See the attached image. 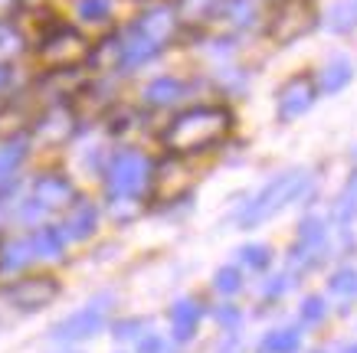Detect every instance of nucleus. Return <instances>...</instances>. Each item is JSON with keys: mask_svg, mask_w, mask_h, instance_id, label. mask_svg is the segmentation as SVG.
<instances>
[{"mask_svg": "<svg viewBox=\"0 0 357 353\" xmlns=\"http://www.w3.org/2000/svg\"><path fill=\"white\" fill-rule=\"evenodd\" d=\"M229 131H233V111L227 105H190L167 121V128L161 131V144L167 154L194 157L227 141Z\"/></svg>", "mask_w": 357, "mask_h": 353, "instance_id": "1", "label": "nucleus"}, {"mask_svg": "<svg viewBox=\"0 0 357 353\" xmlns=\"http://www.w3.org/2000/svg\"><path fill=\"white\" fill-rule=\"evenodd\" d=\"M151 171L154 164L148 154H141L135 148L115 150L105 161V167H102L109 200H135L138 203L141 196L148 193V187H151Z\"/></svg>", "mask_w": 357, "mask_h": 353, "instance_id": "2", "label": "nucleus"}, {"mask_svg": "<svg viewBox=\"0 0 357 353\" xmlns=\"http://www.w3.org/2000/svg\"><path fill=\"white\" fill-rule=\"evenodd\" d=\"M308 187H312V177H308L305 171L279 173L275 180H269L246 206H243V213H239V226H243V229H252V226L266 223L269 216L282 213L289 203L302 200Z\"/></svg>", "mask_w": 357, "mask_h": 353, "instance_id": "3", "label": "nucleus"}, {"mask_svg": "<svg viewBox=\"0 0 357 353\" xmlns=\"http://www.w3.org/2000/svg\"><path fill=\"white\" fill-rule=\"evenodd\" d=\"M92 56V46L76 26L69 23H56L43 33V40L36 46V59L43 65L46 72L53 75H66V72H76L79 65L89 63Z\"/></svg>", "mask_w": 357, "mask_h": 353, "instance_id": "4", "label": "nucleus"}, {"mask_svg": "<svg viewBox=\"0 0 357 353\" xmlns=\"http://www.w3.org/2000/svg\"><path fill=\"white\" fill-rule=\"evenodd\" d=\"M190 183H194V173L187 167V157L167 154L161 164H154L148 193H151V200H158V203H181L187 193H190Z\"/></svg>", "mask_w": 357, "mask_h": 353, "instance_id": "5", "label": "nucleus"}, {"mask_svg": "<svg viewBox=\"0 0 357 353\" xmlns=\"http://www.w3.org/2000/svg\"><path fill=\"white\" fill-rule=\"evenodd\" d=\"M59 291L63 288H59V281L53 275H20L10 285H3L0 295H3V301H10L13 308L20 311H43L59 298Z\"/></svg>", "mask_w": 357, "mask_h": 353, "instance_id": "6", "label": "nucleus"}, {"mask_svg": "<svg viewBox=\"0 0 357 353\" xmlns=\"http://www.w3.org/2000/svg\"><path fill=\"white\" fill-rule=\"evenodd\" d=\"M79 128V118L76 111L66 105V102H53V105H46L36 121H33V134H30V144H43V148H63L66 141L76 134Z\"/></svg>", "mask_w": 357, "mask_h": 353, "instance_id": "7", "label": "nucleus"}, {"mask_svg": "<svg viewBox=\"0 0 357 353\" xmlns=\"http://www.w3.org/2000/svg\"><path fill=\"white\" fill-rule=\"evenodd\" d=\"M314 26V10L308 0H279L269 17V36L275 43H292Z\"/></svg>", "mask_w": 357, "mask_h": 353, "instance_id": "8", "label": "nucleus"}, {"mask_svg": "<svg viewBox=\"0 0 357 353\" xmlns=\"http://www.w3.org/2000/svg\"><path fill=\"white\" fill-rule=\"evenodd\" d=\"M105 314H109V298H96L92 304L79 308L76 314H69L66 321L56 324L53 337L56 340H86V337H96L105 327Z\"/></svg>", "mask_w": 357, "mask_h": 353, "instance_id": "9", "label": "nucleus"}, {"mask_svg": "<svg viewBox=\"0 0 357 353\" xmlns=\"http://www.w3.org/2000/svg\"><path fill=\"white\" fill-rule=\"evenodd\" d=\"M30 196L43 206L46 213H53V210H69V206L76 203L79 190H76V183L69 180L66 173L46 171V173H40V177L33 180Z\"/></svg>", "mask_w": 357, "mask_h": 353, "instance_id": "10", "label": "nucleus"}, {"mask_svg": "<svg viewBox=\"0 0 357 353\" xmlns=\"http://www.w3.org/2000/svg\"><path fill=\"white\" fill-rule=\"evenodd\" d=\"M30 157V134L0 138V200H7L17 187V173Z\"/></svg>", "mask_w": 357, "mask_h": 353, "instance_id": "11", "label": "nucleus"}, {"mask_svg": "<svg viewBox=\"0 0 357 353\" xmlns=\"http://www.w3.org/2000/svg\"><path fill=\"white\" fill-rule=\"evenodd\" d=\"M318 98V86L312 75H295L279 92V121H295L302 118Z\"/></svg>", "mask_w": 357, "mask_h": 353, "instance_id": "12", "label": "nucleus"}, {"mask_svg": "<svg viewBox=\"0 0 357 353\" xmlns=\"http://www.w3.org/2000/svg\"><path fill=\"white\" fill-rule=\"evenodd\" d=\"M158 56H161V46L151 43L141 30H135V23L119 36V72L141 69V65H148Z\"/></svg>", "mask_w": 357, "mask_h": 353, "instance_id": "13", "label": "nucleus"}, {"mask_svg": "<svg viewBox=\"0 0 357 353\" xmlns=\"http://www.w3.org/2000/svg\"><path fill=\"white\" fill-rule=\"evenodd\" d=\"M135 30H141L151 43H158L164 49L167 43L177 40V30H181V23H177V13L174 7H151V10H144L135 20Z\"/></svg>", "mask_w": 357, "mask_h": 353, "instance_id": "14", "label": "nucleus"}, {"mask_svg": "<svg viewBox=\"0 0 357 353\" xmlns=\"http://www.w3.org/2000/svg\"><path fill=\"white\" fill-rule=\"evenodd\" d=\"M59 226H63L69 242H86L89 235H96V229H98V206L92 200L76 196V203L66 210V219Z\"/></svg>", "mask_w": 357, "mask_h": 353, "instance_id": "15", "label": "nucleus"}, {"mask_svg": "<svg viewBox=\"0 0 357 353\" xmlns=\"http://www.w3.org/2000/svg\"><path fill=\"white\" fill-rule=\"evenodd\" d=\"M223 10H227V0H177V7H174L177 23L181 26H194V30L220 20Z\"/></svg>", "mask_w": 357, "mask_h": 353, "instance_id": "16", "label": "nucleus"}, {"mask_svg": "<svg viewBox=\"0 0 357 353\" xmlns=\"http://www.w3.org/2000/svg\"><path fill=\"white\" fill-rule=\"evenodd\" d=\"M187 98V82L177 75H158L144 86V105L148 108H174Z\"/></svg>", "mask_w": 357, "mask_h": 353, "instance_id": "17", "label": "nucleus"}, {"mask_svg": "<svg viewBox=\"0 0 357 353\" xmlns=\"http://www.w3.org/2000/svg\"><path fill=\"white\" fill-rule=\"evenodd\" d=\"M30 242H33V252L36 258H63L66 246H69V239H66L63 226H53V223H43L36 226L30 233Z\"/></svg>", "mask_w": 357, "mask_h": 353, "instance_id": "18", "label": "nucleus"}, {"mask_svg": "<svg viewBox=\"0 0 357 353\" xmlns=\"http://www.w3.org/2000/svg\"><path fill=\"white\" fill-rule=\"evenodd\" d=\"M200 304L194 298H181L171 308V334L174 340H190L197 334V324H200Z\"/></svg>", "mask_w": 357, "mask_h": 353, "instance_id": "19", "label": "nucleus"}, {"mask_svg": "<svg viewBox=\"0 0 357 353\" xmlns=\"http://www.w3.org/2000/svg\"><path fill=\"white\" fill-rule=\"evenodd\" d=\"M30 262H36V252H33L30 235L7 239V242L0 246V272H23Z\"/></svg>", "mask_w": 357, "mask_h": 353, "instance_id": "20", "label": "nucleus"}, {"mask_svg": "<svg viewBox=\"0 0 357 353\" xmlns=\"http://www.w3.org/2000/svg\"><path fill=\"white\" fill-rule=\"evenodd\" d=\"M295 252L312 256V262L321 256V252H325V219L308 216V219L298 226V246H295Z\"/></svg>", "mask_w": 357, "mask_h": 353, "instance_id": "21", "label": "nucleus"}, {"mask_svg": "<svg viewBox=\"0 0 357 353\" xmlns=\"http://www.w3.org/2000/svg\"><path fill=\"white\" fill-rule=\"evenodd\" d=\"M325 26L331 33L357 30V0H335L325 13Z\"/></svg>", "mask_w": 357, "mask_h": 353, "instance_id": "22", "label": "nucleus"}, {"mask_svg": "<svg viewBox=\"0 0 357 353\" xmlns=\"http://www.w3.org/2000/svg\"><path fill=\"white\" fill-rule=\"evenodd\" d=\"M112 7H115V0H76L79 20L86 23H105L112 17Z\"/></svg>", "mask_w": 357, "mask_h": 353, "instance_id": "23", "label": "nucleus"}, {"mask_svg": "<svg viewBox=\"0 0 357 353\" xmlns=\"http://www.w3.org/2000/svg\"><path fill=\"white\" fill-rule=\"evenodd\" d=\"M347 82H351V65L337 59V63H331V65L325 69V75H321V82H318V88L331 95V92H341V88H344Z\"/></svg>", "mask_w": 357, "mask_h": 353, "instance_id": "24", "label": "nucleus"}, {"mask_svg": "<svg viewBox=\"0 0 357 353\" xmlns=\"http://www.w3.org/2000/svg\"><path fill=\"white\" fill-rule=\"evenodd\" d=\"M239 262H243L246 268H256V272H262V268H269V262H272V249L269 246H259V242L243 246V249H239Z\"/></svg>", "mask_w": 357, "mask_h": 353, "instance_id": "25", "label": "nucleus"}, {"mask_svg": "<svg viewBox=\"0 0 357 353\" xmlns=\"http://www.w3.org/2000/svg\"><path fill=\"white\" fill-rule=\"evenodd\" d=\"M298 340H302L298 331H275L266 337L262 347H266V353H295L298 350Z\"/></svg>", "mask_w": 357, "mask_h": 353, "instance_id": "26", "label": "nucleus"}, {"mask_svg": "<svg viewBox=\"0 0 357 353\" xmlns=\"http://www.w3.org/2000/svg\"><path fill=\"white\" fill-rule=\"evenodd\" d=\"M328 288L335 291V295H341V298H357V268H341V272H335L331 281H328Z\"/></svg>", "mask_w": 357, "mask_h": 353, "instance_id": "27", "label": "nucleus"}, {"mask_svg": "<svg viewBox=\"0 0 357 353\" xmlns=\"http://www.w3.org/2000/svg\"><path fill=\"white\" fill-rule=\"evenodd\" d=\"M46 210L40 203H36V200H20V203H17V210H13V219H17V223H23V226H43V219H46Z\"/></svg>", "mask_w": 357, "mask_h": 353, "instance_id": "28", "label": "nucleus"}, {"mask_svg": "<svg viewBox=\"0 0 357 353\" xmlns=\"http://www.w3.org/2000/svg\"><path fill=\"white\" fill-rule=\"evenodd\" d=\"M213 288L220 291V295H236L239 288H243V275H239L236 265H223L213 275Z\"/></svg>", "mask_w": 357, "mask_h": 353, "instance_id": "29", "label": "nucleus"}, {"mask_svg": "<svg viewBox=\"0 0 357 353\" xmlns=\"http://www.w3.org/2000/svg\"><path fill=\"white\" fill-rule=\"evenodd\" d=\"M227 20H233L236 26H249L252 17H256V7H252V0H227V10H223Z\"/></svg>", "mask_w": 357, "mask_h": 353, "instance_id": "30", "label": "nucleus"}, {"mask_svg": "<svg viewBox=\"0 0 357 353\" xmlns=\"http://www.w3.org/2000/svg\"><path fill=\"white\" fill-rule=\"evenodd\" d=\"M325 317V301L321 298H308L302 304V321H308V324H314V321H321Z\"/></svg>", "mask_w": 357, "mask_h": 353, "instance_id": "31", "label": "nucleus"}, {"mask_svg": "<svg viewBox=\"0 0 357 353\" xmlns=\"http://www.w3.org/2000/svg\"><path fill=\"white\" fill-rule=\"evenodd\" d=\"M217 321L223 324V327H236V324H239V308H233V304L217 308Z\"/></svg>", "mask_w": 357, "mask_h": 353, "instance_id": "32", "label": "nucleus"}, {"mask_svg": "<svg viewBox=\"0 0 357 353\" xmlns=\"http://www.w3.org/2000/svg\"><path fill=\"white\" fill-rule=\"evenodd\" d=\"M138 331H141V321H119L115 324V337H119V340L138 337Z\"/></svg>", "mask_w": 357, "mask_h": 353, "instance_id": "33", "label": "nucleus"}, {"mask_svg": "<svg viewBox=\"0 0 357 353\" xmlns=\"http://www.w3.org/2000/svg\"><path fill=\"white\" fill-rule=\"evenodd\" d=\"M161 350H167V343H164L158 334H151V337H144V340L138 343V353H161Z\"/></svg>", "mask_w": 357, "mask_h": 353, "instance_id": "34", "label": "nucleus"}, {"mask_svg": "<svg viewBox=\"0 0 357 353\" xmlns=\"http://www.w3.org/2000/svg\"><path fill=\"white\" fill-rule=\"evenodd\" d=\"M17 7H20V0H0V23L7 20V17H13Z\"/></svg>", "mask_w": 357, "mask_h": 353, "instance_id": "35", "label": "nucleus"}, {"mask_svg": "<svg viewBox=\"0 0 357 353\" xmlns=\"http://www.w3.org/2000/svg\"><path fill=\"white\" fill-rule=\"evenodd\" d=\"M7 82H10V65H7V63H0V92L7 88Z\"/></svg>", "mask_w": 357, "mask_h": 353, "instance_id": "36", "label": "nucleus"}, {"mask_svg": "<svg viewBox=\"0 0 357 353\" xmlns=\"http://www.w3.org/2000/svg\"><path fill=\"white\" fill-rule=\"evenodd\" d=\"M7 219H10V216H7V206H3V200H0V235H3V229H7Z\"/></svg>", "mask_w": 357, "mask_h": 353, "instance_id": "37", "label": "nucleus"}, {"mask_svg": "<svg viewBox=\"0 0 357 353\" xmlns=\"http://www.w3.org/2000/svg\"><path fill=\"white\" fill-rule=\"evenodd\" d=\"M347 193H351V196H357V173H351V180H347Z\"/></svg>", "mask_w": 357, "mask_h": 353, "instance_id": "38", "label": "nucleus"}, {"mask_svg": "<svg viewBox=\"0 0 357 353\" xmlns=\"http://www.w3.org/2000/svg\"><path fill=\"white\" fill-rule=\"evenodd\" d=\"M341 353H357V343H354V347H344V350H341Z\"/></svg>", "mask_w": 357, "mask_h": 353, "instance_id": "39", "label": "nucleus"}, {"mask_svg": "<svg viewBox=\"0 0 357 353\" xmlns=\"http://www.w3.org/2000/svg\"><path fill=\"white\" fill-rule=\"evenodd\" d=\"M161 353H171V350H161Z\"/></svg>", "mask_w": 357, "mask_h": 353, "instance_id": "40", "label": "nucleus"}]
</instances>
